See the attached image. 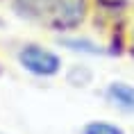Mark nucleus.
Returning <instances> with one entry per match:
<instances>
[{"instance_id": "nucleus-1", "label": "nucleus", "mask_w": 134, "mask_h": 134, "mask_svg": "<svg viewBox=\"0 0 134 134\" xmlns=\"http://www.w3.org/2000/svg\"><path fill=\"white\" fill-rule=\"evenodd\" d=\"M96 0H52L48 23L43 30L55 34H73L89 23Z\"/></svg>"}, {"instance_id": "nucleus-2", "label": "nucleus", "mask_w": 134, "mask_h": 134, "mask_svg": "<svg viewBox=\"0 0 134 134\" xmlns=\"http://www.w3.org/2000/svg\"><path fill=\"white\" fill-rule=\"evenodd\" d=\"M16 62L25 73H30L32 77H41V80L57 77L64 68L62 57L55 50L46 48L43 43H34V41H25L16 48Z\"/></svg>"}, {"instance_id": "nucleus-3", "label": "nucleus", "mask_w": 134, "mask_h": 134, "mask_svg": "<svg viewBox=\"0 0 134 134\" xmlns=\"http://www.w3.org/2000/svg\"><path fill=\"white\" fill-rule=\"evenodd\" d=\"M9 7L25 23L46 27L50 9H52V0H9Z\"/></svg>"}, {"instance_id": "nucleus-4", "label": "nucleus", "mask_w": 134, "mask_h": 134, "mask_svg": "<svg viewBox=\"0 0 134 134\" xmlns=\"http://www.w3.org/2000/svg\"><path fill=\"white\" fill-rule=\"evenodd\" d=\"M105 100L120 114H134V84L114 80L105 86Z\"/></svg>"}, {"instance_id": "nucleus-5", "label": "nucleus", "mask_w": 134, "mask_h": 134, "mask_svg": "<svg viewBox=\"0 0 134 134\" xmlns=\"http://www.w3.org/2000/svg\"><path fill=\"white\" fill-rule=\"evenodd\" d=\"M80 134H127V132L111 120H89V123H84Z\"/></svg>"}, {"instance_id": "nucleus-6", "label": "nucleus", "mask_w": 134, "mask_h": 134, "mask_svg": "<svg viewBox=\"0 0 134 134\" xmlns=\"http://www.w3.org/2000/svg\"><path fill=\"white\" fill-rule=\"evenodd\" d=\"M62 43L71 50L89 52V55H102V52H107V48H102V46H98L93 41H86V39H62Z\"/></svg>"}, {"instance_id": "nucleus-7", "label": "nucleus", "mask_w": 134, "mask_h": 134, "mask_svg": "<svg viewBox=\"0 0 134 134\" xmlns=\"http://www.w3.org/2000/svg\"><path fill=\"white\" fill-rule=\"evenodd\" d=\"M127 50H130V55L134 57V32L130 34V39H127Z\"/></svg>"}, {"instance_id": "nucleus-8", "label": "nucleus", "mask_w": 134, "mask_h": 134, "mask_svg": "<svg viewBox=\"0 0 134 134\" xmlns=\"http://www.w3.org/2000/svg\"><path fill=\"white\" fill-rule=\"evenodd\" d=\"M5 73V64H2V59H0V75Z\"/></svg>"}, {"instance_id": "nucleus-9", "label": "nucleus", "mask_w": 134, "mask_h": 134, "mask_svg": "<svg viewBox=\"0 0 134 134\" xmlns=\"http://www.w3.org/2000/svg\"><path fill=\"white\" fill-rule=\"evenodd\" d=\"M0 134H5V132H0Z\"/></svg>"}]
</instances>
